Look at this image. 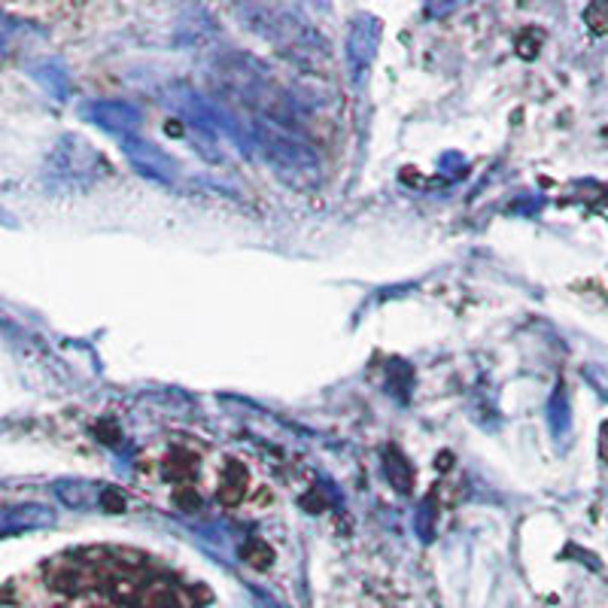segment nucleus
<instances>
[{
  "label": "nucleus",
  "mask_w": 608,
  "mask_h": 608,
  "mask_svg": "<svg viewBox=\"0 0 608 608\" xmlns=\"http://www.w3.org/2000/svg\"><path fill=\"white\" fill-rule=\"evenodd\" d=\"M244 490H247V472L237 462H228L226 466V481L220 487V502L222 505H237L244 499Z\"/></svg>",
  "instance_id": "obj_1"
},
{
  "label": "nucleus",
  "mask_w": 608,
  "mask_h": 608,
  "mask_svg": "<svg viewBox=\"0 0 608 608\" xmlns=\"http://www.w3.org/2000/svg\"><path fill=\"white\" fill-rule=\"evenodd\" d=\"M143 608H186V605L168 581H156L143 590Z\"/></svg>",
  "instance_id": "obj_2"
},
{
  "label": "nucleus",
  "mask_w": 608,
  "mask_h": 608,
  "mask_svg": "<svg viewBox=\"0 0 608 608\" xmlns=\"http://www.w3.org/2000/svg\"><path fill=\"white\" fill-rule=\"evenodd\" d=\"M241 554H244V560H247L252 569H268V566H271V560H274V551L265 545V541H259V539L247 541Z\"/></svg>",
  "instance_id": "obj_3"
},
{
  "label": "nucleus",
  "mask_w": 608,
  "mask_h": 608,
  "mask_svg": "<svg viewBox=\"0 0 608 608\" xmlns=\"http://www.w3.org/2000/svg\"><path fill=\"white\" fill-rule=\"evenodd\" d=\"M584 21L593 34H608V4H590L584 10Z\"/></svg>",
  "instance_id": "obj_4"
},
{
  "label": "nucleus",
  "mask_w": 608,
  "mask_h": 608,
  "mask_svg": "<svg viewBox=\"0 0 608 608\" xmlns=\"http://www.w3.org/2000/svg\"><path fill=\"white\" fill-rule=\"evenodd\" d=\"M104 508L113 511V514H119L122 508H125V499L116 493V490H107V493H104Z\"/></svg>",
  "instance_id": "obj_5"
},
{
  "label": "nucleus",
  "mask_w": 608,
  "mask_h": 608,
  "mask_svg": "<svg viewBox=\"0 0 608 608\" xmlns=\"http://www.w3.org/2000/svg\"><path fill=\"white\" fill-rule=\"evenodd\" d=\"M599 453H603V460L608 462V420L603 423V432H599Z\"/></svg>",
  "instance_id": "obj_6"
}]
</instances>
